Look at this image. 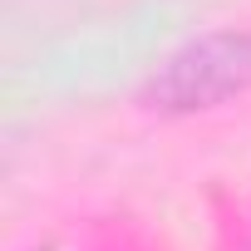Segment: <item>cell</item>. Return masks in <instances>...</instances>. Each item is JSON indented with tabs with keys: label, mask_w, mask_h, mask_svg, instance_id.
<instances>
[{
	"label": "cell",
	"mask_w": 251,
	"mask_h": 251,
	"mask_svg": "<svg viewBox=\"0 0 251 251\" xmlns=\"http://www.w3.org/2000/svg\"><path fill=\"white\" fill-rule=\"evenodd\" d=\"M251 89V35H202L153 74L163 108H212Z\"/></svg>",
	"instance_id": "6da1fadb"
}]
</instances>
